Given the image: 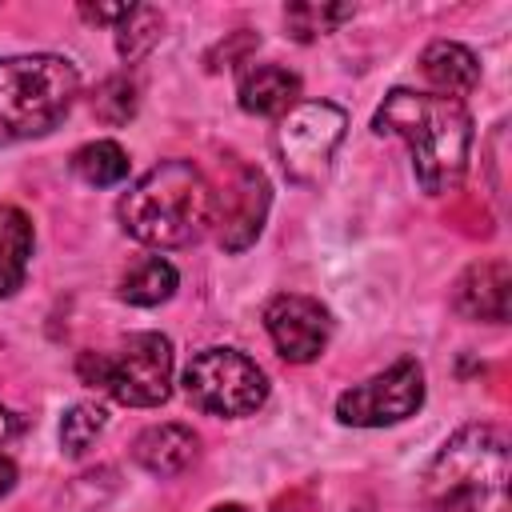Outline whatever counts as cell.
Instances as JSON below:
<instances>
[{
  "mask_svg": "<svg viewBox=\"0 0 512 512\" xmlns=\"http://www.w3.org/2000/svg\"><path fill=\"white\" fill-rule=\"evenodd\" d=\"M372 128L380 136L388 132L408 144L416 184L428 196H444L464 180L472 156V116L464 100H448L416 88H392L380 100Z\"/></svg>",
  "mask_w": 512,
  "mask_h": 512,
  "instance_id": "1",
  "label": "cell"
},
{
  "mask_svg": "<svg viewBox=\"0 0 512 512\" xmlns=\"http://www.w3.org/2000/svg\"><path fill=\"white\" fill-rule=\"evenodd\" d=\"M508 432L500 424H464L432 456L420 500L428 512H508Z\"/></svg>",
  "mask_w": 512,
  "mask_h": 512,
  "instance_id": "2",
  "label": "cell"
},
{
  "mask_svg": "<svg viewBox=\"0 0 512 512\" xmlns=\"http://www.w3.org/2000/svg\"><path fill=\"white\" fill-rule=\"evenodd\" d=\"M116 216L148 248H184L212 224V184L192 160H160L120 196Z\"/></svg>",
  "mask_w": 512,
  "mask_h": 512,
  "instance_id": "3",
  "label": "cell"
},
{
  "mask_svg": "<svg viewBox=\"0 0 512 512\" xmlns=\"http://www.w3.org/2000/svg\"><path fill=\"white\" fill-rule=\"evenodd\" d=\"M80 96V72L68 56H0V148L52 132Z\"/></svg>",
  "mask_w": 512,
  "mask_h": 512,
  "instance_id": "4",
  "label": "cell"
},
{
  "mask_svg": "<svg viewBox=\"0 0 512 512\" xmlns=\"http://www.w3.org/2000/svg\"><path fill=\"white\" fill-rule=\"evenodd\" d=\"M76 372L116 404L156 408L172 396V340L164 332H132L108 352H80Z\"/></svg>",
  "mask_w": 512,
  "mask_h": 512,
  "instance_id": "5",
  "label": "cell"
},
{
  "mask_svg": "<svg viewBox=\"0 0 512 512\" xmlns=\"http://www.w3.org/2000/svg\"><path fill=\"white\" fill-rule=\"evenodd\" d=\"M184 392L200 412L248 416L268 400V376L236 348H204L184 368Z\"/></svg>",
  "mask_w": 512,
  "mask_h": 512,
  "instance_id": "6",
  "label": "cell"
},
{
  "mask_svg": "<svg viewBox=\"0 0 512 512\" xmlns=\"http://www.w3.org/2000/svg\"><path fill=\"white\" fill-rule=\"evenodd\" d=\"M344 128H348V116L332 100H304L292 112H284L280 128H276V148H280L284 172L296 184H316L328 172L332 152L344 140Z\"/></svg>",
  "mask_w": 512,
  "mask_h": 512,
  "instance_id": "7",
  "label": "cell"
},
{
  "mask_svg": "<svg viewBox=\"0 0 512 512\" xmlns=\"http://www.w3.org/2000/svg\"><path fill=\"white\" fill-rule=\"evenodd\" d=\"M424 404V368L404 356L364 384H352L336 400V420L352 428H384L416 416Z\"/></svg>",
  "mask_w": 512,
  "mask_h": 512,
  "instance_id": "8",
  "label": "cell"
},
{
  "mask_svg": "<svg viewBox=\"0 0 512 512\" xmlns=\"http://www.w3.org/2000/svg\"><path fill=\"white\" fill-rule=\"evenodd\" d=\"M272 208V188L268 176L252 164H240L232 172V180H224V192H212V224H216V240L224 252H244Z\"/></svg>",
  "mask_w": 512,
  "mask_h": 512,
  "instance_id": "9",
  "label": "cell"
},
{
  "mask_svg": "<svg viewBox=\"0 0 512 512\" xmlns=\"http://www.w3.org/2000/svg\"><path fill=\"white\" fill-rule=\"evenodd\" d=\"M264 328L288 364H312L332 340V312L312 296L284 292L268 300Z\"/></svg>",
  "mask_w": 512,
  "mask_h": 512,
  "instance_id": "10",
  "label": "cell"
},
{
  "mask_svg": "<svg viewBox=\"0 0 512 512\" xmlns=\"http://www.w3.org/2000/svg\"><path fill=\"white\" fill-rule=\"evenodd\" d=\"M508 296H512V268L508 260H476L460 272L452 284V308L468 320L504 324L508 320Z\"/></svg>",
  "mask_w": 512,
  "mask_h": 512,
  "instance_id": "11",
  "label": "cell"
},
{
  "mask_svg": "<svg viewBox=\"0 0 512 512\" xmlns=\"http://www.w3.org/2000/svg\"><path fill=\"white\" fill-rule=\"evenodd\" d=\"M236 100L252 116H284L300 104V76L284 64H248L236 80Z\"/></svg>",
  "mask_w": 512,
  "mask_h": 512,
  "instance_id": "12",
  "label": "cell"
},
{
  "mask_svg": "<svg viewBox=\"0 0 512 512\" xmlns=\"http://www.w3.org/2000/svg\"><path fill=\"white\" fill-rule=\"evenodd\" d=\"M196 448L200 440L188 424H152L132 440V460L144 472L168 480V476H180L196 460Z\"/></svg>",
  "mask_w": 512,
  "mask_h": 512,
  "instance_id": "13",
  "label": "cell"
},
{
  "mask_svg": "<svg viewBox=\"0 0 512 512\" xmlns=\"http://www.w3.org/2000/svg\"><path fill=\"white\" fill-rule=\"evenodd\" d=\"M420 76L432 84L436 96L464 100L480 84V60L472 48H464L456 40H432L420 52Z\"/></svg>",
  "mask_w": 512,
  "mask_h": 512,
  "instance_id": "14",
  "label": "cell"
},
{
  "mask_svg": "<svg viewBox=\"0 0 512 512\" xmlns=\"http://www.w3.org/2000/svg\"><path fill=\"white\" fill-rule=\"evenodd\" d=\"M32 248H36V228L28 212H20L16 204H0V300L24 288Z\"/></svg>",
  "mask_w": 512,
  "mask_h": 512,
  "instance_id": "15",
  "label": "cell"
},
{
  "mask_svg": "<svg viewBox=\"0 0 512 512\" xmlns=\"http://www.w3.org/2000/svg\"><path fill=\"white\" fill-rule=\"evenodd\" d=\"M176 284H180V276L164 256H144L120 276V300H128L136 308H156L176 292Z\"/></svg>",
  "mask_w": 512,
  "mask_h": 512,
  "instance_id": "16",
  "label": "cell"
},
{
  "mask_svg": "<svg viewBox=\"0 0 512 512\" xmlns=\"http://www.w3.org/2000/svg\"><path fill=\"white\" fill-rule=\"evenodd\" d=\"M72 172L92 188H112L128 176V152L116 140H88L72 152Z\"/></svg>",
  "mask_w": 512,
  "mask_h": 512,
  "instance_id": "17",
  "label": "cell"
},
{
  "mask_svg": "<svg viewBox=\"0 0 512 512\" xmlns=\"http://www.w3.org/2000/svg\"><path fill=\"white\" fill-rule=\"evenodd\" d=\"M164 36V12L152 4H132L128 16L116 24V52L124 60H140Z\"/></svg>",
  "mask_w": 512,
  "mask_h": 512,
  "instance_id": "18",
  "label": "cell"
},
{
  "mask_svg": "<svg viewBox=\"0 0 512 512\" xmlns=\"http://www.w3.org/2000/svg\"><path fill=\"white\" fill-rule=\"evenodd\" d=\"M352 20V4H288L284 8V28L292 40H316L324 32H336V24Z\"/></svg>",
  "mask_w": 512,
  "mask_h": 512,
  "instance_id": "19",
  "label": "cell"
},
{
  "mask_svg": "<svg viewBox=\"0 0 512 512\" xmlns=\"http://www.w3.org/2000/svg\"><path fill=\"white\" fill-rule=\"evenodd\" d=\"M104 428H108L104 404H92V400L72 404V408L64 412V420H60V448H64L68 456H84V452L100 440Z\"/></svg>",
  "mask_w": 512,
  "mask_h": 512,
  "instance_id": "20",
  "label": "cell"
},
{
  "mask_svg": "<svg viewBox=\"0 0 512 512\" xmlns=\"http://www.w3.org/2000/svg\"><path fill=\"white\" fill-rule=\"evenodd\" d=\"M92 112H96L100 120H108V124L132 120V112H136V84H132L128 76H108V80L100 84L96 100H92Z\"/></svg>",
  "mask_w": 512,
  "mask_h": 512,
  "instance_id": "21",
  "label": "cell"
},
{
  "mask_svg": "<svg viewBox=\"0 0 512 512\" xmlns=\"http://www.w3.org/2000/svg\"><path fill=\"white\" fill-rule=\"evenodd\" d=\"M132 4H80V16L92 24H120Z\"/></svg>",
  "mask_w": 512,
  "mask_h": 512,
  "instance_id": "22",
  "label": "cell"
},
{
  "mask_svg": "<svg viewBox=\"0 0 512 512\" xmlns=\"http://www.w3.org/2000/svg\"><path fill=\"white\" fill-rule=\"evenodd\" d=\"M16 488V464L8 456H0V496H8Z\"/></svg>",
  "mask_w": 512,
  "mask_h": 512,
  "instance_id": "23",
  "label": "cell"
},
{
  "mask_svg": "<svg viewBox=\"0 0 512 512\" xmlns=\"http://www.w3.org/2000/svg\"><path fill=\"white\" fill-rule=\"evenodd\" d=\"M16 432H20V420H16V416H12V412L0 404V444H8Z\"/></svg>",
  "mask_w": 512,
  "mask_h": 512,
  "instance_id": "24",
  "label": "cell"
},
{
  "mask_svg": "<svg viewBox=\"0 0 512 512\" xmlns=\"http://www.w3.org/2000/svg\"><path fill=\"white\" fill-rule=\"evenodd\" d=\"M212 512H248L244 504H220V508H212Z\"/></svg>",
  "mask_w": 512,
  "mask_h": 512,
  "instance_id": "25",
  "label": "cell"
}]
</instances>
